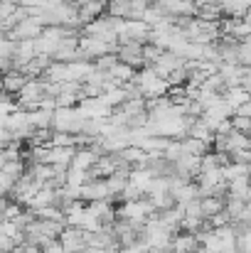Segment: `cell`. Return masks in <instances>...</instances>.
I'll list each match as a JSON object with an SVG mask.
<instances>
[{
	"label": "cell",
	"mask_w": 251,
	"mask_h": 253,
	"mask_svg": "<svg viewBox=\"0 0 251 253\" xmlns=\"http://www.w3.org/2000/svg\"><path fill=\"white\" fill-rule=\"evenodd\" d=\"M84 121H86V116H84L77 106H72V108H57L54 116H52V130H54V133L82 135Z\"/></svg>",
	"instance_id": "1"
},
{
	"label": "cell",
	"mask_w": 251,
	"mask_h": 253,
	"mask_svg": "<svg viewBox=\"0 0 251 253\" xmlns=\"http://www.w3.org/2000/svg\"><path fill=\"white\" fill-rule=\"evenodd\" d=\"M42 96H47V79H30L25 88L15 96L17 98V108L20 111H37Z\"/></svg>",
	"instance_id": "2"
},
{
	"label": "cell",
	"mask_w": 251,
	"mask_h": 253,
	"mask_svg": "<svg viewBox=\"0 0 251 253\" xmlns=\"http://www.w3.org/2000/svg\"><path fill=\"white\" fill-rule=\"evenodd\" d=\"M155 7L167 17H197L195 0H155Z\"/></svg>",
	"instance_id": "3"
},
{
	"label": "cell",
	"mask_w": 251,
	"mask_h": 253,
	"mask_svg": "<svg viewBox=\"0 0 251 253\" xmlns=\"http://www.w3.org/2000/svg\"><path fill=\"white\" fill-rule=\"evenodd\" d=\"M82 202H116L106 187V179H89L82 187Z\"/></svg>",
	"instance_id": "4"
},
{
	"label": "cell",
	"mask_w": 251,
	"mask_h": 253,
	"mask_svg": "<svg viewBox=\"0 0 251 253\" xmlns=\"http://www.w3.org/2000/svg\"><path fill=\"white\" fill-rule=\"evenodd\" d=\"M59 241L67 253H82L86 249V231L77 226H64V231L59 234Z\"/></svg>",
	"instance_id": "5"
},
{
	"label": "cell",
	"mask_w": 251,
	"mask_h": 253,
	"mask_svg": "<svg viewBox=\"0 0 251 253\" xmlns=\"http://www.w3.org/2000/svg\"><path fill=\"white\" fill-rule=\"evenodd\" d=\"M86 209H89V214L101 226H111L116 221V207H113V202H91V204H86Z\"/></svg>",
	"instance_id": "6"
},
{
	"label": "cell",
	"mask_w": 251,
	"mask_h": 253,
	"mask_svg": "<svg viewBox=\"0 0 251 253\" xmlns=\"http://www.w3.org/2000/svg\"><path fill=\"white\" fill-rule=\"evenodd\" d=\"M77 108L82 111L86 118H99V121H106V118L113 113V111L101 101V96H99V98H82Z\"/></svg>",
	"instance_id": "7"
},
{
	"label": "cell",
	"mask_w": 251,
	"mask_h": 253,
	"mask_svg": "<svg viewBox=\"0 0 251 253\" xmlns=\"http://www.w3.org/2000/svg\"><path fill=\"white\" fill-rule=\"evenodd\" d=\"M180 67H185V59L182 57H177V54H172V52H163L160 54V59L153 64V69H155V74L160 77V79H167L172 72H177Z\"/></svg>",
	"instance_id": "8"
},
{
	"label": "cell",
	"mask_w": 251,
	"mask_h": 253,
	"mask_svg": "<svg viewBox=\"0 0 251 253\" xmlns=\"http://www.w3.org/2000/svg\"><path fill=\"white\" fill-rule=\"evenodd\" d=\"M148 35H151V27L143 22V20H126V32L118 37L121 40H133V42H148Z\"/></svg>",
	"instance_id": "9"
},
{
	"label": "cell",
	"mask_w": 251,
	"mask_h": 253,
	"mask_svg": "<svg viewBox=\"0 0 251 253\" xmlns=\"http://www.w3.org/2000/svg\"><path fill=\"white\" fill-rule=\"evenodd\" d=\"M30 79L22 74V72H17V69H12V72H7V74H2V93H7V96H17L25 84H27Z\"/></svg>",
	"instance_id": "10"
},
{
	"label": "cell",
	"mask_w": 251,
	"mask_h": 253,
	"mask_svg": "<svg viewBox=\"0 0 251 253\" xmlns=\"http://www.w3.org/2000/svg\"><path fill=\"white\" fill-rule=\"evenodd\" d=\"M170 249H172V253H195V251H200V244H197V236L195 234L180 231V234L172 236Z\"/></svg>",
	"instance_id": "11"
},
{
	"label": "cell",
	"mask_w": 251,
	"mask_h": 253,
	"mask_svg": "<svg viewBox=\"0 0 251 253\" xmlns=\"http://www.w3.org/2000/svg\"><path fill=\"white\" fill-rule=\"evenodd\" d=\"M244 74H247V69H244L242 64H219V77L224 79L227 88L242 86V82H244Z\"/></svg>",
	"instance_id": "12"
},
{
	"label": "cell",
	"mask_w": 251,
	"mask_h": 253,
	"mask_svg": "<svg viewBox=\"0 0 251 253\" xmlns=\"http://www.w3.org/2000/svg\"><path fill=\"white\" fill-rule=\"evenodd\" d=\"M99 158L101 155H96L91 148H86V145H82V148H77V153H74V160H72V168L77 169H84V172H89V169L94 168L96 163H99Z\"/></svg>",
	"instance_id": "13"
},
{
	"label": "cell",
	"mask_w": 251,
	"mask_h": 253,
	"mask_svg": "<svg viewBox=\"0 0 251 253\" xmlns=\"http://www.w3.org/2000/svg\"><path fill=\"white\" fill-rule=\"evenodd\" d=\"M187 138H195V140L207 143V145H212V143H214V133H212V128L204 123V118H195V123L190 126Z\"/></svg>",
	"instance_id": "14"
},
{
	"label": "cell",
	"mask_w": 251,
	"mask_h": 253,
	"mask_svg": "<svg viewBox=\"0 0 251 253\" xmlns=\"http://www.w3.org/2000/svg\"><path fill=\"white\" fill-rule=\"evenodd\" d=\"M222 98H224V101H227V106L237 113V108H239V106H244V103L249 101L251 93L249 91H244V86H234V88H227V91L222 93Z\"/></svg>",
	"instance_id": "15"
},
{
	"label": "cell",
	"mask_w": 251,
	"mask_h": 253,
	"mask_svg": "<svg viewBox=\"0 0 251 253\" xmlns=\"http://www.w3.org/2000/svg\"><path fill=\"white\" fill-rule=\"evenodd\" d=\"M200 204H202V214H204V219H212V216H217V214L224 211V207H227V197H202Z\"/></svg>",
	"instance_id": "16"
},
{
	"label": "cell",
	"mask_w": 251,
	"mask_h": 253,
	"mask_svg": "<svg viewBox=\"0 0 251 253\" xmlns=\"http://www.w3.org/2000/svg\"><path fill=\"white\" fill-rule=\"evenodd\" d=\"M108 77H111V82H113L116 86H126L128 82L136 79V69L128 67V64H123V62H118V64L108 72Z\"/></svg>",
	"instance_id": "17"
},
{
	"label": "cell",
	"mask_w": 251,
	"mask_h": 253,
	"mask_svg": "<svg viewBox=\"0 0 251 253\" xmlns=\"http://www.w3.org/2000/svg\"><path fill=\"white\" fill-rule=\"evenodd\" d=\"M180 143H182V155H195V158H204L209 153V148H212V145L200 143L195 138H182Z\"/></svg>",
	"instance_id": "18"
},
{
	"label": "cell",
	"mask_w": 251,
	"mask_h": 253,
	"mask_svg": "<svg viewBox=\"0 0 251 253\" xmlns=\"http://www.w3.org/2000/svg\"><path fill=\"white\" fill-rule=\"evenodd\" d=\"M242 177H249V165H244V163H229L222 168V179L227 184L234 179H242Z\"/></svg>",
	"instance_id": "19"
},
{
	"label": "cell",
	"mask_w": 251,
	"mask_h": 253,
	"mask_svg": "<svg viewBox=\"0 0 251 253\" xmlns=\"http://www.w3.org/2000/svg\"><path fill=\"white\" fill-rule=\"evenodd\" d=\"M101 101L111 108V111H116L121 103H126V88H108V91H103V96H101Z\"/></svg>",
	"instance_id": "20"
},
{
	"label": "cell",
	"mask_w": 251,
	"mask_h": 253,
	"mask_svg": "<svg viewBox=\"0 0 251 253\" xmlns=\"http://www.w3.org/2000/svg\"><path fill=\"white\" fill-rule=\"evenodd\" d=\"M89 182V172L77 168H69L67 169V187H84Z\"/></svg>",
	"instance_id": "21"
},
{
	"label": "cell",
	"mask_w": 251,
	"mask_h": 253,
	"mask_svg": "<svg viewBox=\"0 0 251 253\" xmlns=\"http://www.w3.org/2000/svg\"><path fill=\"white\" fill-rule=\"evenodd\" d=\"M163 158H165L167 163H172V165H175V163L182 158V143H180V140H170V145L165 148Z\"/></svg>",
	"instance_id": "22"
},
{
	"label": "cell",
	"mask_w": 251,
	"mask_h": 253,
	"mask_svg": "<svg viewBox=\"0 0 251 253\" xmlns=\"http://www.w3.org/2000/svg\"><path fill=\"white\" fill-rule=\"evenodd\" d=\"M116 64H118V54H106V57H101V59L94 62V67H96L99 72H103V74H108Z\"/></svg>",
	"instance_id": "23"
},
{
	"label": "cell",
	"mask_w": 251,
	"mask_h": 253,
	"mask_svg": "<svg viewBox=\"0 0 251 253\" xmlns=\"http://www.w3.org/2000/svg\"><path fill=\"white\" fill-rule=\"evenodd\" d=\"M12 187H15V179L12 177H7L2 169H0V197H10V192H12Z\"/></svg>",
	"instance_id": "24"
},
{
	"label": "cell",
	"mask_w": 251,
	"mask_h": 253,
	"mask_svg": "<svg viewBox=\"0 0 251 253\" xmlns=\"http://www.w3.org/2000/svg\"><path fill=\"white\" fill-rule=\"evenodd\" d=\"M40 251H42V253H67L59 239H52V241H47V244H45Z\"/></svg>",
	"instance_id": "25"
},
{
	"label": "cell",
	"mask_w": 251,
	"mask_h": 253,
	"mask_svg": "<svg viewBox=\"0 0 251 253\" xmlns=\"http://www.w3.org/2000/svg\"><path fill=\"white\" fill-rule=\"evenodd\" d=\"M121 253H148V244L146 241H138V244H133L128 249H121Z\"/></svg>",
	"instance_id": "26"
},
{
	"label": "cell",
	"mask_w": 251,
	"mask_h": 253,
	"mask_svg": "<svg viewBox=\"0 0 251 253\" xmlns=\"http://www.w3.org/2000/svg\"><path fill=\"white\" fill-rule=\"evenodd\" d=\"M234 116H244V118H251V98L247 101V103H244V106H239V108H237V113H234Z\"/></svg>",
	"instance_id": "27"
},
{
	"label": "cell",
	"mask_w": 251,
	"mask_h": 253,
	"mask_svg": "<svg viewBox=\"0 0 251 253\" xmlns=\"http://www.w3.org/2000/svg\"><path fill=\"white\" fill-rule=\"evenodd\" d=\"M242 86H244V91H249V93H251V69H247V74H244V82H242Z\"/></svg>",
	"instance_id": "28"
},
{
	"label": "cell",
	"mask_w": 251,
	"mask_h": 253,
	"mask_svg": "<svg viewBox=\"0 0 251 253\" xmlns=\"http://www.w3.org/2000/svg\"><path fill=\"white\" fill-rule=\"evenodd\" d=\"M82 253H103V251H101V249H91V246H86Z\"/></svg>",
	"instance_id": "29"
},
{
	"label": "cell",
	"mask_w": 251,
	"mask_h": 253,
	"mask_svg": "<svg viewBox=\"0 0 251 253\" xmlns=\"http://www.w3.org/2000/svg\"><path fill=\"white\" fill-rule=\"evenodd\" d=\"M103 253H121V249H118V246H116V249H106Z\"/></svg>",
	"instance_id": "30"
},
{
	"label": "cell",
	"mask_w": 251,
	"mask_h": 253,
	"mask_svg": "<svg viewBox=\"0 0 251 253\" xmlns=\"http://www.w3.org/2000/svg\"><path fill=\"white\" fill-rule=\"evenodd\" d=\"M244 20H247V22H249V25H251V7H249V10H247V15H244Z\"/></svg>",
	"instance_id": "31"
},
{
	"label": "cell",
	"mask_w": 251,
	"mask_h": 253,
	"mask_svg": "<svg viewBox=\"0 0 251 253\" xmlns=\"http://www.w3.org/2000/svg\"><path fill=\"white\" fill-rule=\"evenodd\" d=\"M249 182H251V165H249Z\"/></svg>",
	"instance_id": "32"
}]
</instances>
